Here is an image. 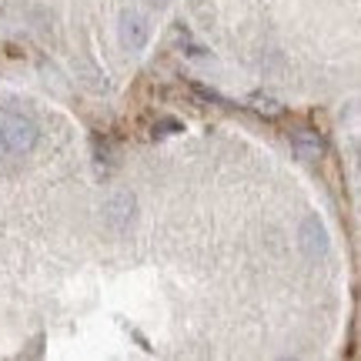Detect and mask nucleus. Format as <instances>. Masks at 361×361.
<instances>
[{"label": "nucleus", "instance_id": "obj_1", "mask_svg": "<svg viewBox=\"0 0 361 361\" xmlns=\"http://www.w3.org/2000/svg\"><path fill=\"white\" fill-rule=\"evenodd\" d=\"M37 144V121L17 111V107H4L0 111V157H20Z\"/></svg>", "mask_w": 361, "mask_h": 361}, {"label": "nucleus", "instance_id": "obj_2", "mask_svg": "<svg viewBox=\"0 0 361 361\" xmlns=\"http://www.w3.org/2000/svg\"><path fill=\"white\" fill-rule=\"evenodd\" d=\"M147 37H151V24H147L144 13L128 11L121 17V44H124L128 51H144V47H147Z\"/></svg>", "mask_w": 361, "mask_h": 361}, {"label": "nucleus", "instance_id": "obj_3", "mask_svg": "<svg viewBox=\"0 0 361 361\" xmlns=\"http://www.w3.org/2000/svg\"><path fill=\"white\" fill-rule=\"evenodd\" d=\"M291 147H295V154L301 161H318L324 154V141L318 137V130H295L291 134Z\"/></svg>", "mask_w": 361, "mask_h": 361}, {"label": "nucleus", "instance_id": "obj_4", "mask_svg": "<svg viewBox=\"0 0 361 361\" xmlns=\"http://www.w3.org/2000/svg\"><path fill=\"white\" fill-rule=\"evenodd\" d=\"M247 107L258 111L261 117H281L284 114V107L274 101V97H268V94H251V97H247Z\"/></svg>", "mask_w": 361, "mask_h": 361}, {"label": "nucleus", "instance_id": "obj_5", "mask_svg": "<svg viewBox=\"0 0 361 361\" xmlns=\"http://www.w3.org/2000/svg\"><path fill=\"white\" fill-rule=\"evenodd\" d=\"M157 128H161V134H178V130H180V121H171V117H168V121H161Z\"/></svg>", "mask_w": 361, "mask_h": 361}, {"label": "nucleus", "instance_id": "obj_6", "mask_svg": "<svg viewBox=\"0 0 361 361\" xmlns=\"http://www.w3.org/2000/svg\"><path fill=\"white\" fill-rule=\"evenodd\" d=\"M147 4H154V7H164V4H168V0H147Z\"/></svg>", "mask_w": 361, "mask_h": 361}]
</instances>
